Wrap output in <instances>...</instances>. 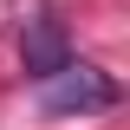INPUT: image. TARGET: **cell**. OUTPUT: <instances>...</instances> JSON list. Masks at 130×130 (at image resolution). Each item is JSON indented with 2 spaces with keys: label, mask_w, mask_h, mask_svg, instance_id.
I'll use <instances>...</instances> for the list:
<instances>
[{
  "label": "cell",
  "mask_w": 130,
  "mask_h": 130,
  "mask_svg": "<svg viewBox=\"0 0 130 130\" xmlns=\"http://www.w3.org/2000/svg\"><path fill=\"white\" fill-rule=\"evenodd\" d=\"M117 78L111 72H98V65H78L65 59L52 78H39V104L46 117H98V111H117Z\"/></svg>",
  "instance_id": "obj_1"
},
{
  "label": "cell",
  "mask_w": 130,
  "mask_h": 130,
  "mask_svg": "<svg viewBox=\"0 0 130 130\" xmlns=\"http://www.w3.org/2000/svg\"><path fill=\"white\" fill-rule=\"evenodd\" d=\"M65 59H72L65 20H52V13L26 20V39H20V65H26V78H32V85H39V78H52V72H59Z\"/></svg>",
  "instance_id": "obj_2"
}]
</instances>
